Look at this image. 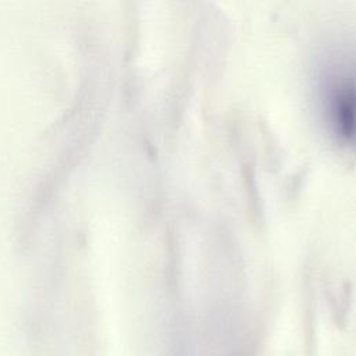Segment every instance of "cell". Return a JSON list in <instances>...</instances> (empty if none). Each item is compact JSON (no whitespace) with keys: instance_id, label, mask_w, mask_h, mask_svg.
<instances>
[{"instance_id":"6da1fadb","label":"cell","mask_w":356,"mask_h":356,"mask_svg":"<svg viewBox=\"0 0 356 356\" xmlns=\"http://www.w3.org/2000/svg\"><path fill=\"white\" fill-rule=\"evenodd\" d=\"M313 89L325 134L341 147H355L356 53L345 46L327 49L314 67Z\"/></svg>"}]
</instances>
